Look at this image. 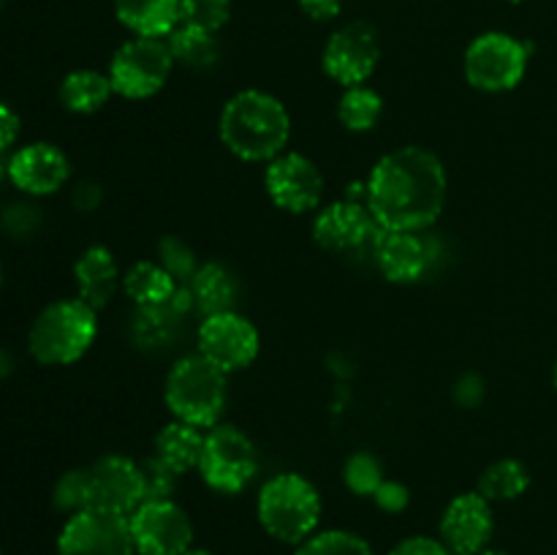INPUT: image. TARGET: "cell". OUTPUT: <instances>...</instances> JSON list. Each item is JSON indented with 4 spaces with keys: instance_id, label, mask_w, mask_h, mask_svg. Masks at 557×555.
Instances as JSON below:
<instances>
[{
    "instance_id": "6da1fadb",
    "label": "cell",
    "mask_w": 557,
    "mask_h": 555,
    "mask_svg": "<svg viewBox=\"0 0 557 555\" xmlns=\"http://www.w3.org/2000/svg\"><path fill=\"white\" fill-rule=\"evenodd\" d=\"M364 183V205L381 229L422 232L444 212L446 169L441 158L424 147L408 145L386 152Z\"/></svg>"
},
{
    "instance_id": "7a4b0ae2",
    "label": "cell",
    "mask_w": 557,
    "mask_h": 555,
    "mask_svg": "<svg viewBox=\"0 0 557 555\" xmlns=\"http://www.w3.org/2000/svg\"><path fill=\"white\" fill-rule=\"evenodd\" d=\"M221 139L237 158L270 163L283 156L292 139V114L286 103L264 90H243L221 112Z\"/></svg>"
},
{
    "instance_id": "3957f363",
    "label": "cell",
    "mask_w": 557,
    "mask_h": 555,
    "mask_svg": "<svg viewBox=\"0 0 557 555\" xmlns=\"http://www.w3.org/2000/svg\"><path fill=\"white\" fill-rule=\"evenodd\" d=\"M226 379L228 373L199 351L188 354L169 370L163 400L174 419L210 430L221 424V414L226 408Z\"/></svg>"
},
{
    "instance_id": "277c9868",
    "label": "cell",
    "mask_w": 557,
    "mask_h": 555,
    "mask_svg": "<svg viewBox=\"0 0 557 555\" xmlns=\"http://www.w3.org/2000/svg\"><path fill=\"white\" fill-rule=\"evenodd\" d=\"M259 522L283 544H302L319 531L321 495L302 473H277L259 490Z\"/></svg>"
},
{
    "instance_id": "5b68a950",
    "label": "cell",
    "mask_w": 557,
    "mask_h": 555,
    "mask_svg": "<svg viewBox=\"0 0 557 555\" xmlns=\"http://www.w3.org/2000/svg\"><path fill=\"white\" fill-rule=\"evenodd\" d=\"M98 335V310L79 297L47 305L27 332V348L41 365H74Z\"/></svg>"
},
{
    "instance_id": "8992f818",
    "label": "cell",
    "mask_w": 557,
    "mask_h": 555,
    "mask_svg": "<svg viewBox=\"0 0 557 555\" xmlns=\"http://www.w3.org/2000/svg\"><path fill=\"white\" fill-rule=\"evenodd\" d=\"M196 471L215 493H243L259 473V455H256L253 441L234 424H215L207 430Z\"/></svg>"
},
{
    "instance_id": "52a82bcc",
    "label": "cell",
    "mask_w": 557,
    "mask_h": 555,
    "mask_svg": "<svg viewBox=\"0 0 557 555\" xmlns=\"http://www.w3.org/2000/svg\"><path fill=\"white\" fill-rule=\"evenodd\" d=\"M174 69L172 49L166 38L134 36L112 54L109 82L114 92L131 101H141L161 90Z\"/></svg>"
},
{
    "instance_id": "ba28073f",
    "label": "cell",
    "mask_w": 557,
    "mask_h": 555,
    "mask_svg": "<svg viewBox=\"0 0 557 555\" xmlns=\"http://www.w3.org/2000/svg\"><path fill=\"white\" fill-rule=\"evenodd\" d=\"M528 52L509 33H482L466 49V79L484 92L515 90L528 71Z\"/></svg>"
},
{
    "instance_id": "9c48e42d",
    "label": "cell",
    "mask_w": 557,
    "mask_h": 555,
    "mask_svg": "<svg viewBox=\"0 0 557 555\" xmlns=\"http://www.w3.org/2000/svg\"><path fill=\"white\" fill-rule=\"evenodd\" d=\"M128 528L136 555H183L194 547V522L174 498L145 501Z\"/></svg>"
},
{
    "instance_id": "30bf717a",
    "label": "cell",
    "mask_w": 557,
    "mask_h": 555,
    "mask_svg": "<svg viewBox=\"0 0 557 555\" xmlns=\"http://www.w3.org/2000/svg\"><path fill=\"white\" fill-rule=\"evenodd\" d=\"M196 341H199L201 357L218 365L223 373H237V370L248 368L259 357L261 346L259 330L237 310L205 316L199 332H196Z\"/></svg>"
},
{
    "instance_id": "8fae6325",
    "label": "cell",
    "mask_w": 557,
    "mask_h": 555,
    "mask_svg": "<svg viewBox=\"0 0 557 555\" xmlns=\"http://www.w3.org/2000/svg\"><path fill=\"white\" fill-rule=\"evenodd\" d=\"M264 188L272 205L281 210L302 215L321 207L324 199V174L302 152H283L267 163Z\"/></svg>"
},
{
    "instance_id": "7c38bea8",
    "label": "cell",
    "mask_w": 557,
    "mask_h": 555,
    "mask_svg": "<svg viewBox=\"0 0 557 555\" xmlns=\"http://www.w3.org/2000/svg\"><path fill=\"white\" fill-rule=\"evenodd\" d=\"M381 60L379 33L368 22L337 27L324 47V71L343 87H357L373 76Z\"/></svg>"
},
{
    "instance_id": "4fadbf2b",
    "label": "cell",
    "mask_w": 557,
    "mask_h": 555,
    "mask_svg": "<svg viewBox=\"0 0 557 555\" xmlns=\"http://www.w3.org/2000/svg\"><path fill=\"white\" fill-rule=\"evenodd\" d=\"M58 555H136L128 517L85 509L65 520Z\"/></svg>"
},
{
    "instance_id": "5bb4252c",
    "label": "cell",
    "mask_w": 557,
    "mask_h": 555,
    "mask_svg": "<svg viewBox=\"0 0 557 555\" xmlns=\"http://www.w3.org/2000/svg\"><path fill=\"white\" fill-rule=\"evenodd\" d=\"M90 509L131 517L145 504V482L139 462L123 455H107L87 468Z\"/></svg>"
},
{
    "instance_id": "9a60e30c",
    "label": "cell",
    "mask_w": 557,
    "mask_h": 555,
    "mask_svg": "<svg viewBox=\"0 0 557 555\" xmlns=\"http://www.w3.org/2000/svg\"><path fill=\"white\" fill-rule=\"evenodd\" d=\"M495 531L493 504L482 493H462L441 515V542L455 555H479Z\"/></svg>"
},
{
    "instance_id": "2e32d148",
    "label": "cell",
    "mask_w": 557,
    "mask_h": 555,
    "mask_svg": "<svg viewBox=\"0 0 557 555\" xmlns=\"http://www.w3.org/2000/svg\"><path fill=\"white\" fill-rule=\"evenodd\" d=\"M379 229L381 226L364 201L341 199L315 212L313 237L321 248L348 254V250H359L362 245H373Z\"/></svg>"
},
{
    "instance_id": "e0dca14e",
    "label": "cell",
    "mask_w": 557,
    "mask_h": 555,
    "mask_svg": "<svg viewBox=\"0 0 557 555\" xmlns=\"http://www.w3.org/2000/svg\"><path fill=\"white\" fill-rule=\"evenodd\" d=\"M69 174V156L52 141H33L9 156V180L30 196L54 194L63 188Z\"/></svg>"
},
{
    "instance_id": "ac0fdd59",
    "label": "cell",
    "mask_w": 557,
    "mask_h": 555,
    "mask_svg": "<svg viewBox=\"0 0 557 555\" xmlns=\"http://www.w3.org/2000/svg\"><path fill=\"white\" fill-rule=\"evenodd\" d=\"M370 248H373V259L381 275L392 283L419 281L433 264V250H430L428 239L419 237V232L379 229Z\"/></svg>"
},
{
    "instance_id": "d6986e66",
    "label": "cell",
    "mask_w": 557,
    "mask_h": 555,
    "mask_svg": "<svg viewBox=\"0 0 557 555\" xmlns=\"http://www.w3.org/2000/svg\"><path fill=\"white\" fill-rule=\"evenodd\" d=\"M74 281H76V297L92 310H103L117 288L123 286V275H120L117 259L107 245H90L82 250V256L74 264Z\"/></svg>"
},
{
    "instance_id": "ffe728a7",
    "label": "cell",
    "mask_w": 557,
    "mask_h": 555,
    "mask_svg": "<svg viewBox=\"0 0 557 555\" xmlns=\"http://www.w3.org/2000/svg\"><path fill=\"white\" fill-rule=\"evenodd\" d=\"M194 308L196 305H194V294H190V286H180L166 305H156V308H136V319H134L136 346L150 348V351L169 346V343L177 337V330L180 324H183V319Z\"/></svg>"
},
{
    "instance_id": "44dd1931",
    "label": "cell",
    "mask_w": 557,
    "mask_h": 555,
    "mask_svg": "<svg viewBox=\"0 0 557 555\" xmlns=\"http://www.w3.org/2000/svg\"><path fill=\"white\" fill-rule=\"evenodd\" d=\"M114 14L134 36L169 38L183 25V0H114Z\"/></svg>"
},
{
    "instance_id": "7402d4cb",
    "label": "cell",
    "mask_w": 557,
    "mask_h": 555,
    "mask_svg": "<svg viewBox=\"0 0 557 555\" xmlns=\"http://www.w3.org/2000/svg\"><path fill=\"white\" fill-rule=\"evenodd\" d=\"M190 294H194V305L199 313L215 316L226 313V310H234V303H237V278L221 261H207V264L199 267V272L194 275V281L188 283Z\"/></svg>"
},
{
    "instance_id": "603a6c76",
    "label": "cell",
    "mask_w": 557,
    "mask_h": 555,
    "mask_svg": "<svg viewBox=\"0 0 557 555\" xmlns=\"http://www.w3.org/2000/svg\"><path fill=\"white\" fill-rule=\"evenodd\" d=\"M205 435V430L196 428V424L172 419V422L163 424V428L158 430L156 452H152V455H158L163 462H169L177 473H188L190 468L199 466Z\"/></svg>"
},
{
    "instance_id": "cb8c5ba5",
    "label": "cell",
    "mask_w": 557,
    "mask_h": 555,
    "mask_svg": "<svg viewBox=\"0 0 557 555\" xmlns=\"http://www.w3.org/2000/svg\"><path fill=\"white\" fill-rule=\"evenodd\" d=\"M180 283L163 270L161 261H136L123 275V292L136 303V308H156L174 297Z\"/></svg>"
},
{
    "instance_id": "d4e9b609",
    "label": "cell",
    "mask_w": 557,
    "mask_h": 555,
    "mask_svg": "<svg viewBox=\"0 0 557 555\" xmlns=\"http://www.w3.org/2000/svg\"><path fill=\"white\" fill-rule=\"evenodd\" d=\"M114 87L109 82V74L92 69L71 71L63 82H60V101L69 112L74 114H92L98 109L107 107L112 98Z\"/></svg>"
},
{
    "instance_id": "484cf974",
    "label": "cell",
    "mask_w": 557,
    "mask_h": 555,
    "mask_svg": "<svg viewBox=\"0 0 557 555\" xmlns=\"http://www.w3.org/2000/svg\"><path fill=\"white\" fill-rule=\"evenodd\" d=\"M169 49H172L174 63L185 65V69L205 71L212 69L221 58V44H218L215 33L201 30V27L180 25L172 36L166 38Z\"/></svg>"
},
{
    "instance_id": "4316f807",
    "label": "cell",
    "mask_w": 557,
    "mask_h": 555,
    "mask_svg": "<svg viewBox=\"0 0 557 555\" xmlns=\"http://www.w3.org/2000/svg\"><path fill=\"white\" fill-rule=\"evenodd\" d=\"M528 488H531V473H528L525 462L515 460V457H500V460L490 462L479 477V493L490 504L520 498Z\"/></svg>"
},
{
    "instance_id": "83f0119b",
    "label": "cell",
    "mask_w": 557,
    "mask_h": 555,
    "mask_svg": "<svg viewBox=\"0 0 557 555\" xmlns=\"http://www.w3.org/2000/svg\"><path fill=\"white\" fill-rule=\"evenodd\" d=\"M384 114V101L379 92L368 85L346 87L341 103H337V118L354 134H364V131L375 128V123Z\"/></svg>"
},
{
    "instance_id": "f1b7e54d",
    "label": "cell",
    "mask_w": 557,
    "mask_h": 555,
    "mask_svg": "<svg viewBox=\"0 0 557 555\" xmlns=\"http://www.w3.org/2000/svg\"><path fill=\"white\" fill-rule=\"evenodd\" d=\"M294 555H375L368 539L343 528H330V531H315L313 536L297 544Z\"/></svg>"
},
{
    "instance_id": "f546056e",
    "label": "cell",
    "mask_w": 557,
    "mask_h": 555,
    "mask_svg": "<svg viewBox=\"0 0 557 555\" xmlns=\"http://www.w3.org/2000/svg\"><path fill=\"white\" fill-rule=\"evenodd\" d=\"M52 504L54 509L69 517L90 509V477H87V468H71V471H65L54 482Z\"/></svg>"
},
{
    "instance_id": "4dcf8cb0",
    "label": "cell",
    "mask_w": 557,
    "mask_h": 555,
    "mask_svg": "<svg viewBox=\"0 0 557 555\" xmlns=\"http://www.w3.org/2000/svg\"><path fill=\"white\" fill-rule=\"evenodd\" d=\"M158 261H161L163 270H166L180 286H188L201 267L199 261H196L194 248H190L185 239L174 237V234H166V237L158 243Z\"/></svg>"
},
{
    "instance_id": "1f68e13d",
    "label": "cell",
    "mask_w": 557,
    "mask_h": 555,
    "mask_svg": "<svg viewBox=\"0 0 557 555\" xmlns=\"http://www.w3.org/2000/svg\"><path fill=\"white\" fill-rule=\"evenodd\" d=\"M343 479H346L348 490L354 495H370L373 498L375 490L384 482V468H381L379 457L370 452H354L343 468Z\"/></svg>"
},
{
    "instance_id": "d6a6232c",
    "label": "cell",
    "mask_w": 557,
    "mask_h": 555,
    "mask_svg": "<svg viewBox=\"0 0 557 555\" xmlns=\"http://www.w3.org/2000/svg\"><path fill=\"white\" fill-rule=\"evenodd\" d=\"M139 468H141V482H145V501L172 498L183 473L174 471V468L169 466V462H163L158 455H150L145 457V460H139Z\"/></svg>"
},
{
    "instance_id": "836d02e7",
    "label": "cell",
    "mask_w": 557,
    "mask_h": 555,
    "mask_svg": "<svg viewBox=\"0 0 557 555\" xmlns=\"http://www.w3.org/2000/svg\"><path fill=\"white\" fill-rule=\"evenodd\" d=\"M232 16V0H183V25L218 33Z\"/></svg>"
},
{
    "instance_id": "e575fe53",
    "label": "cell",
    "mask_w": 557,
    "mask_h": 555,
    "mask_svg": "<svg viewBox=\"0 0 557 555\" xmlns=\"http://www.w3.org/2000/svg\"><path fill=\"white\" fill-rule=\"evenodd\" d=\"M0 223H3V229L11 237H33L38 232V226H41V210L36 205H27V201H14V205H9L3 210Z\"/></svg>"
},
{
    "instance_id": "d590c367",
    "label": "cell",
    "mask_w": 557,
    "mask_h": 555,
    "mask_svg": "<svg viewBox=\"0 0 557 555\" xmlns=\"http://www.w3.org/2000/svg\"><path fill=\"white\" fill-rule=\"evenodd\" d=\"M373 501L379 504V509L389 511V515H397V511L406 509L408 501H411V490H408L403 482H395V479H384L381 488L373 493Z\"/></svg>"
},
{
    "instance_id": "8d00e7d4",
    "label": "cell",
    "mask_w": 557,
    "mask_h": 555,
    "mask_svg": "<svg viewBox=\"0 0 557 555\" xmlns=\"http://www.w3.org/2000/svg\"><path fill=\"white\" fill-rule=\"evenodd\" d=\"M389 555H455L441 539L433 536H408L392 550Z\"/></svg>"
},
{
    "instance_id": "74e56055",
    "label": "cell",
    "mask_w": 557,
    "mask_h": 555,
    "mask_svg": "<svg viewBox=\"0 0 557 555\" xmlns=\"http://www.w3.org/2000/svg\"><path fill=\"white\" fill-rule=\"evenodd\" d=\"M22 131V120L5 101H0V150L9 152L16 145Z\"/></svg>"
},
{
    "instance_id": "f35d334b",
    "label": "cell",
    "mask_w": 557,
    "mask_h": 555,
    "mask_svg": "<svg viewBox=\"0 0 557 555\" xmlns=\"http://www.w3.org/2000/svg\"><path fill=\"white\" fill-rule=\"evenodd\" d=\"M101 199H103L101 185L92 183V180H82V183L74 188V194H71V205H74L79 212L96 210V207L101 205Z\"/></svg>"
},
{
    "instance_id": "ab89813d",
    "label": "cell",
    "mask_w": 557,
    "mask_h": 555,
    "mask_svg": "<svg viewBox=\"0 0 557 555\" xmlns=\"http://www.w3.org/2000/svg\"><path fill=\"white\" fill-rule=\"evenodd\" d=\"M484 395V381L479 375L468 373L457 381L455 386V400L462 403V406H476Z\"/></svg>"
},
{
    "instance_id": "60d3db41",
    "label": "cell",
    "mask_w": 557,
    "mask_h": 555,
    "mask_svg": "<svg viewBox=\"0 0 557 555\" xmlns=\"http://www.w3.org/2000/svg\"><path fill=\"white\" fill-rule=\"evenodd\" d=\"M297 3H299V9L310 16V20L330 22L341 14L343 0H297Z\"/></svg>"
},
{
    "instance_id": "b9f144b4",
    "label": "cell",
    "mask_w": 557,
    "mask_h": 555,
    "mask_svg": "<svg viewBox=\"0 0 557 555\" xmlns=\"http://www.w3.org/2000/svg\"><path fill=\"white\" fill-rule=\"evenodd\" d=\"M9 156H11V152L0 150V183H3V180L9 177Z\"/></svg>"
},
{
    "instance_id": "7bdbcfd3",
    "label": "cell",
    "mask_w": 557,
    "mask_h": 555,
    "mask_svg": "<svg viewBox=\"0 0 557 555\" xmlns=\"http://www.w3.org/2000/svg\"><path fill=\"white\" fill-rule=\"evenodd\" d=\"M5 373H11V357L5 351H0V379H3Z\"/></svg>"
},
{
    "instance_id": "ee69618b",
    "label": "cell",
    "mask_w": 557,
    "mask_h": 555,
    "mask_svg": "<svg viewBox=\"0 0 557 555\" xmlns=\"http://www.w3.org/2000/svg\"><path fill=\"white\" fill-rule=\"evenodd\" d=\"M479 555H511V553H506V550H493V547H487V550H482V553Z\"/></svg>"
},
{
    "instance_id": "f6af8a7d",
    "label": "cell",
    "mask_w": 557,
    "mask_h": 555,
    "mask_svg": "<svg viewBox=\"0 0 557 555\" xmlns=\"http://www.w3.org/2000/svg\"><path fill=\"white\" fill-rule=\"evenodd\" d=\"M183 555H212V553H207V550H196V547H190L188 553H183Z\"/></svg>"
},
{
    "instance_id": "bcb514c9",
    "label": "cell",
    "mask_w": 557,
    "mask_h": 555,
    "mask_svg": "<svg viewBox=\"0 0 557 555\" xmlns=\"http://www.w3.org/2000/svg\"><path fill=\"white\" fill-rule=\"evenodd\" d=\"M0 283H3V261H0Z\"/></svg>"
},
{
    "instance_id": "7dc6e473",
    "label": "cell",
    "mask_w": 557,
    "mask_h": 555,
    "mask_svg": "<svg viewBox=\"0 0 557 555\" xmlns=\"http://www.w3.org/2000/svg\"><path fill=\"white\" fill-rule=\"evenodd\" d=\"M555 390H557V362H555Z\"/></svg>"
},
{
    "instance_id": "c3c4849f",
    "label": "cell",
    "mask_w": 557,
    "mask_h": 555,
    "mask_svg": "<svg viewBox=\"0 0 557 555\" xmlns=\"http://www.w3.org/2000/svg\"><path fill=\"white\" fill-rule=\"evenodd\" d=\"M509 3H522V0H509Z\"/></svg>"
}]
</instances>
